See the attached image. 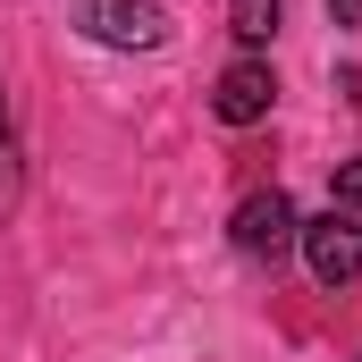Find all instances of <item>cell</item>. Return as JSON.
Instances as JSON below:
<instances>
[{
	"instance_id": "cell-6",
	"label": "cell",
	"mask_w": 362,
	"mask_h": 362,
	"mask_svg": "<svg viewBox=\"0 0 362 362\" xmlns=\"http://www.w3.org/2000/svg\"><path fill=\"white\" fill-rule=\"evenodd\" d=\"M337 211H362V152L337 160Z\"/></svg>"
},
{
	"instance_id": "cell-8",
	"label": "cell",
	"mask_w": 362,
	"mask_h": 362,
	"mask_svg": "<svg viewBox=\"0 0 362 362\" xmlns=\"http://www.w3.org/2000/svg\"><path fill=\"white\" fill-rule=\"evenodd\" d=\"M0 144H8V101H0Z\"/></svg>"
},
{
	"instance_id": "cell-5",
	"label": "cell",
	"mask_w": 362,
	"mask_h": 362,
	"mask_svg": "<svg viewBox=\"0 0 362 362\" xmlns=\"http://www.w3.org/2000/svg\"><path fill=\"white\" fill-rule=\"evenodd\" d=\"M228 25H236V42H270L278 34V0H228Z\"/></svg>"
},
{
	"instance_id": "cell-3",
	"label": "cell",
	"mask_w": 362,
	"mask_h": 362,
	"mask_svg": "<svg viewBox=\"0 0 362 362\" xmlns=\"http://www.w3.org/2000/svg\"><path fill=\"white\" fill-rule=\"evenodd\" d=\"M295 228H303V219H295V202H286V194H245V202H236V219H228V236H236V253H253V262H278V253H286V245H295Z\"/></svg>"
},
{
	"instance_id": "cell-1",
	"label": "cell",
	"mask_w": 362,
	"mask_h": 362,
	"mask_svg": "<svg viewBox=\"0 0 362 362\" xmlns=\"http://www.w3.org/2000/svg\"><path fill=\"white\" fill-rule=\"evenodd\" d=\"M295 245H303V262H312L320 286H354V278H362V211L303 219V228H295Z\"/></svg>"
},
{
	"instance_id": "cell-4",
	"label": "cell",
	"mask_w": 362,
	"mask_h": 362,
	"mask_svg": "<svg viewBox=\"0 0 362 362\" xmlns=\"http://www.w3.org/2000/svg\"><path fill=\"white\" fill-rule=\"evenodd\" d=\"M270 101H278V85H270V68H262V59H236V68L219 76V93H211V110H219L228 127H253V118H270Z\"/></svg>"
},
{
	"instance_id": "cell-2",
	"label": "cell",
	"mask_w": 362,
	"mask_h": 362,
	"mask_svg": "<svg viewBox=\"0 0 362 362\" xmlns=\"http://www.w3.org/2000/svg\"><path fill=\"white\" fill-rule=\"evenodd\" d=\"M76 25L110 51H160L169 42V17L152 0H76Z\"/></svg>"
},
{
	"instance_id": "cell-7",
	"label": "cell",
	"mask_w": 362,
	"mask_h": 362,
	"mask_svg": "<svg viewBox=\"0 0 362 362\" xmlns=\"http://www.w3.org/2000/svg\"><path fill=\"white\" fill-rule=\"evenodd\" d=\"M329 17L337 25H362V0H329Z\"/></svg>"
}]
</instances>
